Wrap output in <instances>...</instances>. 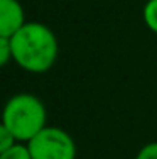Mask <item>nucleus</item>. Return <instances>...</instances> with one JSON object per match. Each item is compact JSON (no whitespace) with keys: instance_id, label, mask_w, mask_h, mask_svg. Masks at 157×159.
Returning a JSON list of instances; mask_svg holds the SVG:
<instances>
[{"instance_id":"f257e3e1","label":"nucleus","mask_w":157,"mask_h":159,"mask_svg":"<svg viewBox=\"0 0 157 159\" xmlns=\"http://www.w3.org/2000/svg\"><path fill=\"white\" fill-rule=\"evenodd\" d=\"M12 59L29 73H46L54 66L59 44L54 32L41 22H25L10 37Z\"/></svg>"},{"instance_id":"f03ea898","label":"nucleus","mask_w":157,"mask_h":159,"mask_svg":"<svg viewBox=\"0 0 157 159\" xmlns=\"http://www.w3.org/2000/svg\"><path fill=\"white\" fill-rule=\"evenodd\" d=\"M46 107L31 93H17L2 110V124L14 134L19 142H29L46 127Z\"/></svg>"},{"instance_id":"7ed1b4c3","label":"nucleus","mask_w":157,"mask_h":159,"mask_svg":"<svg viewBox=\"0 0 157 159\" xmlns=\"http://www.w3.org/2000/svg\"><path fill=\"white\" fill-rule=\"evenodd\" d=\"M32 159H76V144L66 130L46 125L29 142Z\"/></svg>"},{"instance_id":"20e7f679","label":"nucleus","mask_w":157,"mask_h":159,"mask_svg":"<svg viewBox=\"0 0 157 159\" xmlns=\"http://www.w3.org/2000/svg\"><path fill=\"white\" fill-rule=\"evenodd\" d=\"M25 24V14L19 0H0V36L12 37Z\"/></svg>"},{"instance_id":"39448f33","label":"nucleus","mask_w":157,"mask_h":159,"mask_svg":"<svg viewBox=\"0 0 157 159\" xmlns=\"http://www.w3.org/2000/svg\"><path fill=\"white\" fill-rule=\"evenodd\" d=\"M144 22L152 32L157 34V0H147L144 5Z\"/></svg>"},{"instance_id":"423d86ee","label":"nucleus","mask_w":157,"mask_h":159,"mask_svg":"<svg viewBox=\"0 0 157 159\" xmlns=\"http://www.w3.org/2000/svg\"><path fill=\"white\" fill-rule=\"evenodd\" d=\"M0 159H32V156H31V152H29L27 144L17 142L15 146H12L9 151L0 154Z\"/></svg>"},{"instance_id":"0eeeda50","label":"nucleus","mask_w":157,"mask_h":159,"mask_svg":"<svg viewBox=\"0 0 157 159\" xmlns=\"http://www.w3.org/2000/svg\"><path fill=\"white\" fill-rule=\"evenodd\" d=\"M19 141L14 137V134L9 130L2 122H0V154H3L5 151H9L12 146H15Z\"/></svg>"},{"instance_id":"6e6552de","label":"nucleus","mask_w":157,"mask_h":159,"mask_svg":"<svg viewBox=\"0 0 157 159\" xmlns=\"http://www.w3.org/2000/svg\"><path fill=\"white\" fill-rule=\"evenodd\" d=\"M12 59V46H10L9 37L0 36V68H3Z\"/></svg>"},{"instance_id":"1a4fd4ad","label":"nucleus","mask_w":157,"mask_h":159,"mask_svg":"<svg viewBox=\"0 0 157 159\" xmlns=\"http://www.w3.org/2000/svg\"><path fill=\"white\" fill-rule=\"evenodd\" d=\"M135 159H157V142H149L140 147Z\"/></svg>"}]
</instances>
